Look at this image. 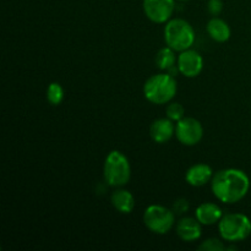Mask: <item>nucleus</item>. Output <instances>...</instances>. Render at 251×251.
Listing matches in <instances>:
<instances>
[{
    "instance_id": "2",
    "label": "nucleus",
    "mask_w": 251,
    "mask_h": 251,
    "mask_svg": "<svg viewBox=\"0 0 251 251\" xmlns=\"http://www.w3.org/2000/svg\"><path fill=\"white\" fill-rule=\"evenodd\" d=\"M178 83L171 74L161 73L150 76L144 83V96L153 104H167L176 95Z\"/></svg>"
},
{
    "instance_id": "6",
    "label": "nucleus",
    "mask_w": 251,
    "mask_h": 251,
    "mask_svg": "<svg viewBox=\"0 0 251 251\" xmlns=\"http://www.w3.org/2000/svg\"><path fill=\"white\" fill-rule=\"evenodd\" d=\"M176 213L162 205H150L144 212V223L150 232L163 235L176 226Z\"/></svg>"
},
{
    "instance_id": "5",
    "label": "nucleus",
    "mask_w": 251,
    "mask_h": 251,
    "mask_svg": "<svg viewBox=\"0 0 251 251\" xmlns=\"http://www.w3.org/2000/svg\"><path fill=\"white\" fill-rule=\"evenodd\" d=\"M218 232L225 242H242L251 234V221L244 213H227L218 222Z\"/></svg>"
},
{
    "instance_id": "19",
    "label": "nucleus",
    "mask_w": 251,
    "mask_h": 251,
    "mask_svg": "<svg viewBox=\"0 0 251 251\" xmlns=\"http://www.w3.org/2000/svg\"><path fill=\"white\" fill-rule=\"evenodd\" d=\"M226 244L218 238H208V239L203 240L198 249L202 251H223L226 250Z\"/></svg>"
},
{
    "instance_id": "20",
    "label": "nucleus",
    "mask_w": 251,
    "mask_h": 251,
    "mask_svg": "<svg viewBox=\"0 0 251 251\" xmlns=\"http://www.w3.org/2000/svg\"><path fill=\"white\" fill-rule=\"evenodd\" d=\"M172 210L174 211L176 215H184L189 211V201L186 199H178L174 201Z\"/></svg>"
},
{
    "instance_id": "21",
    "label": "nucleus",
    "mask_w": 251,
    "mask_h": 251,
    "mask_svg": "<svg viewBox=\"0 0 251 251\" xmlns=\"http://www.w3.org/2000/svg\"><path fill=\"white\" fill-rule=\"evenodd\" d=\"M207 10L212 16H218L223 11V1L222 0H208Z\"/></svg>"
},
{
    "instance_id": "12",
    "label": "nucleus",
    "mask_w": 251,
    "mask_h": 251,
    "mask_svg": "<svg viewBox=\"0 0 251 251\" xmlns=\"http://www.w3.org/2000/svg\"><path fill=\"white\" fill-rule=\"evenodd\" d=\"M213 176L215 173L208 164L196 163L186 171L185 180L190 186L201 188V186H205L206 184L211 183Z\"/></svg>"
},
{
    "instance_id": "11",
    "label": "nucleus",
    "mask_w": 251,
    "mask_h": 251,
    "mask_svg": "<svg viewBox=\"0 0 251 251\" xmlns=\"http://www.w3.org/2000/svg\"><path fill=\"white\" fill-rule=\"evenodd\" d=\"M176 135V124L169 118H159L152 122L150 136L156 144H166Z\"/></svg>"
},
{
    "instance_id": "14",
    "label": "nucleus",
    "mask_w": 251,
    "mask_h": 251,
    "mask_svg": "<svg viewBox=\"0 0 251 251\" xmlns=\"http://www.w3.org/2000/svg\"><path fill=\"white\" fill-rule=\"evenodd\" d=\"M110 202L113 207L123 215H129L135 208L134 195L129 190L122 188H117V190L113 191L110 196Z\"/></svg>"
},
{
    "instance_id": "8",
    "label": "nucleus",
    "mask_w": 251,
    "mask_h": 251,
    "mask_svg": "<svg viewBox=\"0 0 251 251\" xmlns=\"http://www.w3.org/2000/svg\"><path fill=\"white\" fill-rule=\"evenodd\" d=\"M142 9L153 24H167L176 10V0H144Z\"/></svg>"
},
{
    "instance_id": "3",
    "label": "nucleus",
    "mask_w": 251,
    "mask_h": 251,
    "mask_svg": "<svg viewBox=\"0 0 251 251\" xmlns=\"http://www.w3.org/2000/svg\"><path fill=\"white\" fill-rule=\"evenodd\" d=\"M103 176L105 183L113 188H123L131 178V166L123 152L113 150L108 153L103 166Z\"/></svg>"
},
{
    "instance_id": "16",
    "label": "nucleus",
    "mask_w": 251,
    "mask_h": 251,
    "mask_svg": "<svg viewBox=\"0 0 251 251\" xmlns=\"http://www.w3.org/2000/svg\"><path fill=\"white\" fill-rule=\"evenodd\" d=\"M156 65L157 68L161 69L163 71H168L169 69L173 68L174 65H176V61H178V56L176 55V50L172 49L171 47H164L161 48L156 54Z\"/></svg>"
},
{
    "instance_id": "22",
    "label": "nucleus",
    "mask_w": 251,
    "mask_h": 251,
    "mask_svg": "<svg viewBox=\"0 0 251 251\" xmlns=\"http://www.w3.org/2000/svg\"><path fill=\"white\" fill-rule=\"evenodd\" d=\"M226 250H238V247L237 245H232V247L226 248Z\"/></svg>"
},
{
    "instance_id": "13",
    "label": "nucleus",
    "mask_w": 251,
    "mask_h": 251,
    "mask_svg": "<svg viewBox=\"0 0 251 251\" xmlns=\"http://www.w3.org/2000/svg\"><path fill=\"white\" fill-rule=\"evenodd\" d=\"M195 217L202 226L218 225L223 217V211L217 203L203 202L195 211Z\"/></svg>"
},
{
    "instance_id": "1",
    "label": "nucleus",
    "mask_w": 251,
    "mask_h": 251,
    "mask_svg": "<svg viewBox=\"0 0 251 251\" xmlns=\"http://www.w3.org/2000/svg\"><path fill=\"white\" fill-rule=\"evenodd\" d=\"M211 190L218 201L232 205L242 201L248 195L250 190V179L242 169H222L213 176Z\"/></svg>"
},
{
    "instance_id": "10",
    "label": "nucleus",
    "mask_w": 251,
    "mask_h": 251,
    "mask_svg": "<svg viewBox=\"0 0 251 251\" xmlns=\"http://www.w3.org/2000/svg\"><path fill=\"white\" fill-rule=\"evenodd\" d=\"M176 232L183 242H196L202 235V225L196 217H183L176 222Z\"/></svg>"
},
{
    "instance_id": "7",
    "label": "nucleus",
    "mask_w": 251,
    "mask_h": 251,
    "mask_svg": "<svg viewBox=\"0 0 251 251\" xmlns=\"http://www.w3.org/2000/svg\"><path fill=\"white\" fill-rule=\"evenodd\" d=\"M176 136L184 146H195L203 137L202 124L195 118L184 117L176 124Z\"/></svg>"
},
{
    "instance_id": "23",
    "label": "nucleus",
    "mask_w": 251,
    "mask_h": 251,
    "mask_svg": "<svg viewBox=\"0 0 251 251\" xmlns=\"http://www.w3.org/2000/svg\"><path fill=\"white\" fill-rule=\"evenodd\" d=\"M179 1H188V0H179Z\"/></svg>"
},
{
    "instance_id": "4",
    "label": "nucleus",
    "mask_w": 251,
    "mask_h": 251,
    "mask_svg": "<svg viewBox=\"0 0 251 251\" xmlns=\"http://www.w3.org/2000/svg\"><path fill=\"white\" fill-rule=\"evenodd\" d=\"M164 42L176 51L190 49L195 43V29L184 19H171L164 26Z\"/></svg>"
},
{
    "instance_id": "9",
    "label": "nucleus",
    "mask_w": 251,
    "mask_h": 251,
    "mask_svg": "<svg viewBox=\"0 0 251 251\" xmlns=\"http://www.w3.org/2000/svg\"><path fill=\"white\" fill-rule=\"evenodd\" d=\"M179 71L183 76L188 78L198 77L203 70V58L199 51L194 49H186L180 51L176 61Z\"/></svg>"
},
{
    "instance_id": "15",
    "label": "nucleus",
    "mask_w": 251,
    "mask_h": 251,
    "mask_svg": "<svg viewBox=\"0 0 251 251\" xmlns=\"http://www.w3.org/2000/svg\"><path fill=\"white\" fill-rule=\"evenodd\" d=\"M206 29H207L208 36L215 42H218V43H225V42H227L230 38V34H232L229 25L225 20L220 19L217 16L212 17L207 22Z\"/></svg>"
},
{
    "instance_id": "18",
    "label": "nucleus",
    "mask_w": 251,
    "mask_h": 251,
    "mask_svg": "<svg viewBox=\"0 0 251 251\" xmlns=\"http://www.w3.org/2000/svg\"><path fill=\"white\" fill-rule=\"evenodd\" d=\"M166 115L174 123H178L185 117V108L178 102H169L166 108Z\"/></svg>"
},
{
    "instance_id": "17",
    "label": "nucleus",
    "mask_w": 251,
    "mask_h": 251,
    "mask_svg": "<svg viewBox=\"0 0 251 251\" xmlns=\"http://www.w3.org/2000/svg\"><path fill=\"white\" fill-rule=\"evenodd\" d=\"M64 92L63 86L59 82H51L49 83L48 88H47V100L53 105H59L64 100Z\"/></svg>"
}]
</instances>
